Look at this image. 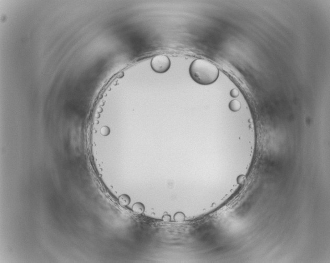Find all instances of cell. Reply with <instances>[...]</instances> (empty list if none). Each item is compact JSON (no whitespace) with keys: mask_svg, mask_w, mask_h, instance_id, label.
Returning <instances> with one entry per match:
<instances>
[{"mask_svg":"<svg viewBox=\"0 0 330 263\" xmlns=\"http://www.w3.org/2000/svg\"><path fill=\"white\" fill-rule=\"evenodd\" d=\"M151 66L155 72L163 73L167 71L170 66V61L167 56L158 55L153 57L151 61Z\"/></svg>","mask_w":330,"mask_h":263,"instance_id":"cell-2","label":"cell"},{"mask_svg":"<svg viewBox=\"0 0 330 263\" xmlns=\"http://www.w3.org/2000/svg\"><path fill=\"white\" fill-rule=\"evenodd\" d=\"M229 109L233 111H238L241 108V104L240 103V102L237 100H233L229 103Z\"/></svg>","mask_w":330,"mask_h":263,"instance_id":"cell-4","label":"cell"},{"mask_svg":"<svg viewBox=\"0 0 330 263\" xmlns=\"http://www.w3.org/2000/svg\"><path fill=\"white\" fill-rule=\"evenodd\" d=\"M164 219L166 221H168L170 219V217L168 216H164Z\"/></svg>","mask_w":330,"mask_h":263,"instance_id":"cell-7","label":"cell"},{"mask_svg":"<svg viewBox=\"0 0 330 263\" xmlns=\"http://www.w3.org/2000/svg\"><path fill=\"white\" fill-rule=\"evenodd\" d=\"M231 97H234V98H236V97L238 96V95H239V92H238V91H237V89H234L231 91Z\"/></svg>","mask_w":330,"mask_h":263,"instance_id":"cell-6","label":"cell"},{"mask_svg":"<svg viewBox=\"0 0 330 263\" xmlns=\"http://www.w3.org/2000/svg\"><path fill=\"white\" fill-rule=\"evenodd\" d=\"M190 74L195 82L207 85L216 81L219 75V71L215 65L209 61L197 59L191 64Z\"/></svg>","mask_w":330,"mask_h":263,"instance_id":"cell-1","label":"cell"},{"mask_svg":"<svg viewBox=\"0 0 330 263\" xmlns=\"http://www.w3.org/2000/svg\"><path fill=\"white\" fill-rule=\"evenodd\" d=\"M119 202L122 206H127L131 202V198L127 195L122 194L119 197Z\"/></svg>","mask_w":330,"mask_h":263,"instance_id":"cell-3","label":"cell"},{"mask_svg":"<svg viewBox=\"0 0 330 263\" xmlns=\"http://www.w3.org/2000/svg\"><path fill=\"white\" fill-rule=\"evenodd\" d=\"M132 209L135 213L138 214H142L144 211V205L141 203H136L133 205Z\"/></svg>","mask_w":330,"mask_h":263,"instance_id":"cell-5","label":"cell"}]
</instances>
